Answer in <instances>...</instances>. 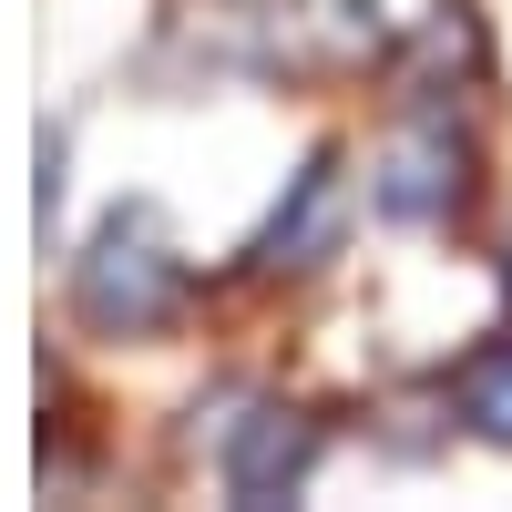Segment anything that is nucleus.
Masks as SVG:
<instances>
[{
  "mask_svg": "<svg viewBox=\"0 0 512 512\" xmlns=\"http://www.w3.org/2000/svg\"><path fill=\"white\" fill-rule=\"evenodd\" d=\"M369 205L390 226H451L472 205V144L451 134V113H410L369 164Z\"/></svg>",
  "mask_w": 512,
  "mask_h": 512,
  "instance_id": "obj_2",
  "label": "nucleus"
},
{
  "mask_svg": "<svg viewBox=\"0 0 512 512\" xmlns=\"http://www.w3.org/2000/svg\"><path fill=\"white\" fill-rule=\"evenodd\" d=\"M461 420H472L492 451H512V338H492V349L461 369Z\"/></svg>",
  "mask_w": 512,
  "mask_h": 512,
  "instance_id": "obj_5",
  "label": "nucleus"
},
{
  "mask_svg": "<svg viewBox=\"0 0 512 512\" xmlns=\"http://www.w3.org/2000/svg\"><path fill=\"white\" fill-rule=\"evenodd\" d=\"M72 308H82V328H103V338H154V328L185 318V256L164 246V226L144 216V205H123V216L82 246Z\"/></svg>",
  "mask_w": 512,
  "mask_h": 512,
  "instance_id": "obj_1",
  "label": "nucleus"
},
{
  "mask_svg": "<svg viewBox=\"0 0 512 512\" xmlns=\"http://www.w3.org/2000/svg\"><path fill=\"white\" fill-rule=\"evenodd\" d=\"M308 461H318V420H308V410L256 400L236 431H226L216 472H226V492H236V502H287L297 482H308Z\"/></svg>",
  "mask_w": 512,
  "mask_h": 512,
  "instance_id": "obj_4",
  "label": "nucleus"
},
{
  "mask_svg": "<svg viewBox=\"0 0 512 512\" xmlns=\"http://www.w3.org/2000/svg\"><path fill=\"white\" fill-rule=\"evenodd\" d=\"M338 236H349V164H338V154H308V164L287 175L267 236H256L246 256H256L267 277H297V267H318V256H338Z\"/></svg>",
  "mask_w": 512,
  "mask_h": 512,
  "instance_id": "obj_3",
  "label": "nucleus"
}]
</instances>
